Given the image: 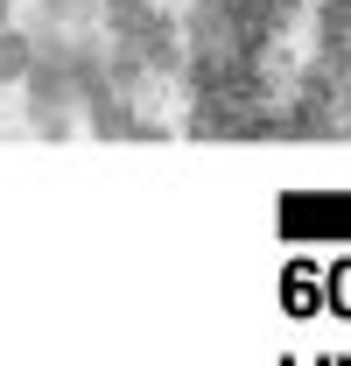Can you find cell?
<instances>
[{"label":"cell","instance_id":"6da1fadb","mask_svg":"<svg viewBox=\"0 0 351 366\" xmlns=\"http://www.w3.org/2000/svg\"><path fill=\"white\" fill-rule=\"evenodd\" d=\"M29 71H36V43L7 21V29H0V85H21Z\"/></svg>","mask_w":351,"mask_h":366},{"label":"cell","instance_id":"7a4b0ae2","mask_svg":"<svg viewBox=\"0 0 351 366\" xmlns=\"http://www.w3.org/2000/svg\"><path fill=\"white\" fill-rule=\"evenodd\" d=\"M0 29H7V0H0Z\"/></svg>","mask_w":351,"mask_h":366}]
</instances>
